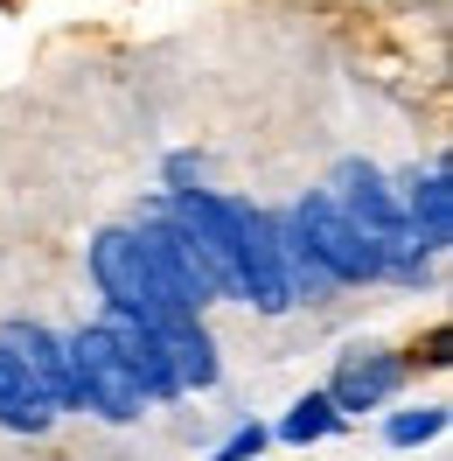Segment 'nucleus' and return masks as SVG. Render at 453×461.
<instances>
[{
    "label": "nucleus",
    "mask_w": 453,
    "mask_h": 461,
    "mask_svg": "<svg viewBox=\"0 0 453 461\" xmlns=\"http://www.w3.org/2000/svg\"><path fill=\"white\" fill-rule=\"evenodd\" d=\"M98 329H105V343L119 349V364H126V377L140 384V399H147V405L182 399V392H174V377H168V357H161V336H154L140 315H126V308H105V315H98Z\"/></svg>",
    "instance_id": "obj_9"
},
{
    "label": "nucleus",
    "mask_w": 453,
    "mask_h": 461,
    "mask_svg": "<svg viewBox=\"0 0 453 461\" xmlns=\"http://www.w3.org/2000/svg\"><path fill=\"white\" fill-rule=\"evenodd\" d=\"M154 336H161V357H168L174 392H209V384L224 377V364H217V336H209V321H202V315L161 321Z\"/></svg>",
    "instance_id": "obj_11"
},
{
    "label": "nucleus",
    "mask_w": 453,
    "mask_h": 461,
    "mask_svg": "<svg viewBox=\"0 0 453 461\" xmlns=\"http://www.w3.org/2000/svg\"><path fill=\"white\" fill-rule=\"evenodd\" d=\"M230 217H237V301H252L258 315H286L293 294H286L280 245H272V210L252 196H230Z\"/></svg>",
    "instance_id": "obj_4"
},
{
    "label": "nucleus",
    "mask_w": 453,
    "mask_h": 461,
    "mask_svg": "<svg viewBox=\"0 0 453 461\" xmlns=\"http://www.w3.org/2000/svg\"><path fill=\"white\" fill-rule=\"evenodd\" d=\"M397 384H404V357L384 349V343H356V349H342L335 377H328V405H335L342 420H356V412L391 405Z\"/></svg>",
    "instance_id": "obj_7"
},
{
    "label": "nucleus",
    "mask_w": 453,
    "mask_h": 461,
    "mask_svg": "<svg viewBox=\"0 0 453 461\" xmlns=\"http://www.w3.org/2000/svg\"><path fill=\"white\" fill-rule=\"evenodd\" d=\"M91 287H98L105 308H126V315H140L147 329L182 321V315H168V301L154 294V273H147V259H140L133 224H105L98 238H91Z\"/></svg>",
    "instance_id": "obj_3"
},
{
    "label": "nucleus",
    "mask_w": 453,
    "mask_h": 461,
    "mask_svg": "<svg viewBox=\"0 0 453 461\" xmlns=\"http://www.w3.org/2000/svg\"><path fill=\"white\" fill-rule=\"evenodd\" d=\"M63 343H70V384H77V412H98L105 427H133V420L147 412V399H140V384L126 377L119 349L105 343V329H98V321H84V329H70Z\"/></svg>",
    "instance_id": "obj_2"
},
{
    "label": "nucleus",
    "mask_w": 453,
    "mask_h": 461,
    "mask_svg": "<svg viewBox=\"0 0 453 461\" xmlns=\"http://www.w3.org/2000/svg\"><path fill=\"white\" fill-rule=\"evenodd\" d=\"M0 349L22 357V371L49 392L57 420H63V412H77V384H70V343H63V329H49V321H0Z\"/></svg>",
    "instance_id": "obj_8"
},
{
    "label": "nucleus",
    "mask_w": 453,
    "mask_h": 461,
    "mask_svg": "<svg viewBox=\"0 0 453 461\" xmlns=\"http://www.w3.org/2000/svg\"><path fill=\"white\" fill-rule=\"evenodd\" d=\"M447 433V405H404L384 420V440L391 447H425V440H440Z\"/></svg>",
    "instance_id": "obj_15"
},
{
    "label": "nucleus",
    "mask_w": 453,
    "mask_h": 461,
    "mask_svg": "<svg viewBox=\"0 0 453 461\" xmlns=\"http://www.w3.org/2000/svg\"><path fill=\"white\" fill-rule=\"evenodd\" d=\"M321 189H328V203H335L342 217H349V224L363 230V238L377 245V252H384V245H391L397 230H404V210H397V189L384 182V168H369V161H342V168L328 175Z\"/></svg>",
    "instance_id": "obj_6"
},
{
    "label": "nucleus",
    "mask_w": 453,
    "mask_h": 461,
    "mask_svg": "<svg viewBox=\"0 0 453 461\" xmlns=\"http://www.w3.org/2000/svg\"><path fill=\"white\" fill-rule=\"evenodd\" d=\"M265 447H272V427H258V420H244V427L230 433V440H224V447H217L209 461H265Z\"/></svg>",
    "instance_id": "obj_16"
},
{
    "label": "nucleus",
    "mask_w": 453,
    "mask_h": 461,
    "mask_svg": "<svg viewBox=\"0 0 453 461\" xmlns=\"http://www.w3.org/2000/svg\"><path fill=\"white\" fill-rule=\"evenodd\" d=\"M272 245H280V273H286L293 308H300V301H328V294H335V280L321 273V259L307 252V238L293 230V217H286V210H272Z\"/></svg>",
    "instance_id": "obj_13"
},
{
    "label": "nucleus",
    "mask_w": 453,
    "mask_h": 461,
    "mask_svg": "<svg viewBox=\"0 0 453 461\" xmlns=\"http://www.w3.org/2000/svg\"><path fill=\"white\" fill-rule=\"evenodd\" d=\"M133 238H140V259H147V273H154V294L168 301V315H209V308H217V287L202 280V266L182 252V238H174L147 203H140V217H133Z\"/></svg>",
    "instance_id": "obj_5"
},
{
    "label": "nucleus",
    "mask_w": 453,
    "mask_h": 461,
    "mask_svg": "<svg viewBox=\"0 0 453 461\" xmlns=\"http://www.w3.org/2000/svg\"><path fill=\"white\" fill-rule=\"evenodd\" d=\"M286 217H293V230L307 238V252L321 259V273L335 287H377L384 280V252L328 203V189H307L300 203H286Z\"/></svg>",
    "instance_id": "obj_1"
},
{
    "label": "nucleus",
    "mask_w": 453,
    "mask_h": 461,
    "mask_svg": "<svg viewBox=\"0 0 453 461\" xmlns=\"http://www.w3.org/2000/svg\"><path fill=\"white\" fill-rule=\"evenodd\" d=\"M0 427L22 433V440H35V433L57 427V405H49V392H42V384L22 371V357H14V349H0Z\"/></svg>",
    "instance_id": "obj_12"
},
{
    "label": "nucleus",
    "mask_w": 453,
    "mask_h": 461,
    "mask_svg": "<svg viewBox=\"0 0 453 461\" xmlns=\"http://www.w3.org/2000/svg\"><path fill=\"white\" fill-rule=\"evenodd\" d=\"M342 427H349V420L328 405V392H307V399L286 405V420L272 427V440H286V447H314V440H328V433H342Z\"/></svg>",
    "instance_id": "obj_14"
},
{
    "label": "nucleus",
    "mask_w": 453,
    "mask_h": 461,
    "mask_svg": "<svg viewBox=\"0 0 453 461\" xmlns=\"http://www.w3.org/2000/svg\"><path fill=\"white\" fill-rule=\"evenodd\" d=\"M397 210H404V230L440 259L453 245V168H447V154H440L425 175H412V189L397 196Z\"/></svg>",
    "instance_id": "obj_10"
}]
</instances>
